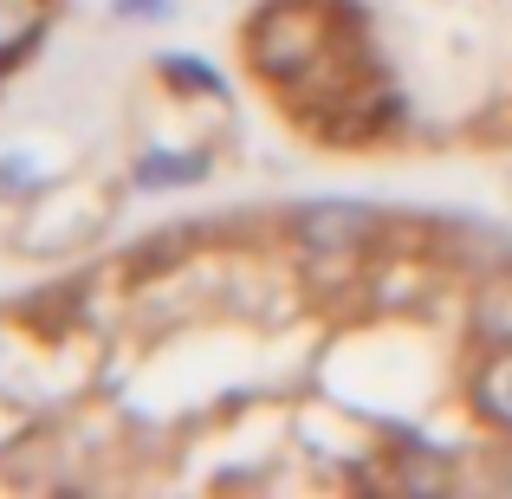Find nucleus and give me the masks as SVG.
I'll return each mask as SVG.
<instances>
[{
    "mask_svg": "<svg viewBox=\"0 0 512 499\" xmlns=\"http://www.w3.org/2000/svg\"><path fill=\"white\" fill-rule=\"evenodd\" d=\"M331 13L318 0H273L260 20L247 26V59L273 85H299L331 59Z\"/></svg>",
    "mask_w": 512,
    "mask_h": 499,
    "instance_id": "1",
    "label": "nucleus"
},
{
    "mask_svg": "<svg viewBox=\"0 0 512 499\" xmlns=\"http://www.w3.org/2000/svg\"><path fill=\"white\" fill-rule=\"evenodd\" d=\"M72 201H78V188H72V195H46V201H39L33 227H26V247H33V253L78 247V240H91L104 221H111V201H104V195H85V208H72Z\"/></svg>",
    "mask_w": 512,
    "mask_h": 499,
    "instance_id": "2",
    "label": "nucleus"
},
{
    "mask_svg": "<svg viewBox=\"0 0 512 499\" xmlns=\"http://www.w3.org/2000/svg\"><path fill=\"white\" fill-rule=\"evenodd\" d=\"M39 26H46V7H39V0H0V59H13Z\"/></svg>",
    "mask_w": 512,
    "mask_h": 499,
    "instance_id": "3",
    "label": "nucleus"
}]
</instances>
